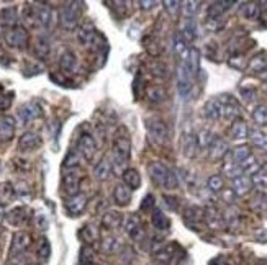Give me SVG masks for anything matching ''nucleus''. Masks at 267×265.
I'll list each match as a JSON object with an SVG mask.
<instances>
[{
    "mask_svg": "<svg viewBox=\"0 0 267 265\" xmlns=\"http://www.w3.org/2000/svg\"><path fill=\"white\" fill-rule=\"evenodd\" d=\"M36 220H38V226L41 229H46V227H48V220H46L43 215H36Z\"/></svg>",
    "mask_w": 267,
    "mask_h": 265,
    "instance_id": "56",
    "label": "nucleus"
},
{
    "mask_svg": "<svg viewBox=\"0 0 267 265\" xmlns=\"http://www.w3.org/2000/svg\"><path fill=\"white\" fill-rule=\"evenodd\" d=\"M49 54V41L44 36H40L35 43V56L38 59H46Z\"/></svg>",
    "mask_w": 267,
    "mask_h": 265,
    "instance_id": "33",
    "label": "nucleus"
},
{
    "mask_svg": "<svg viewBox=\"0 0 267 265\" xmlns=\"http://www.w3.org/2000/svg\"><path fill=\"white\" fill-rule=\"evenodd\" d=\"M123 182L130 190H136L141 185V175L136 169H126L123 172Z\"/></svg>",
    "mask_w": 267,
    "mask_h": 265,
    "instance_id": "26",
    "label": "nucleus"
},
{
    "mask_svg": "<svg viewBox=\"0 0 267 265\" xmlns=\"http://www.w3.org/2000/svg\"><path fill=\"white\" fill-rule=\"evenodd\" d=\"M3 40H5V43L10 46V48L23 49V48H26L30 36H28V31L25 28L17 25V26L5 28V30H3Z\"/></svg>",
    "mask_w": 267,
    "mask_h": 265,
    "instance_id": "4",
    "label": "nucleus"
},
{
    "mask_svg": "<svg viewBox=\"0 0 267 265\" xmlns=\"http://www.w3.org/2000/svg\"><path fill=\"white\" fill-rule=\"evenodd\" d=\"M79 187H81V172L74 167L63 175V188L66 193L72 197V195L79 193Z\"/></svg>",
    "mask_w": 267,
    "mask_h": 265,
    "instance_id": "10",
    "label": "nucleus"
},
{
    "mask_svg": "<svg viewBox=\"0 0 267 265\" xmlns=\"http://www.w3.org/2000/svg\"><path fill=\"white\" fill-rule=\"evenodd\" d=\"M110 174H111V164L109 162L107 157H104V159L93 167V175H95V179L100 180V182H104V180L109 179Z\"/></svg>",
    "mask_w": 267,
    "mask_h": 265,
    "instance_id": "28",
    "label": "nucleus"
},
{
    "mask_svg": "<svg viewBox=\"0 0 267 265\" xmlns=\"http://www.w3.org/2000/svg\"><path fill=\"white\" fill-rule=\"evenodd\" d=\"M208 188L212 190V192H222L223 190V179L220 175H212L208 179Z\"/></svg>",
    "mask_w": 267,
    "mask_h": 265,
    "instance_id": "47",
    "label": "nucleus"
},
{
    "mask_svg": "<svg viewBox=\"0 0 267 265\" xmlns=\"http://www.w3.org/2000/svg\"><path fill=\"white\" fill-rule=\"evenodd\" d=\"M266 67H267V58H266V54H257V56H254V58L251 59V62H249V71L251 72L261 74Z\"/></svg>",
    "mask_w": 267,
    "mask_h": 265,
    "instance_id": "36",
    "label": "nucleus"
},
{
    "mask_svg": "<svg viewBox=\"0 0 267 265\" xmlns=\"http://www.w3.org/2000/svg\"><path fill=\"white\" fill-rule=\"evenodd\" d=\"M203 218H205V221H207V224L210 227H213V229H218V227H222L224 224L223 216L220 215L215 208H207V210L203 211Z\"/></svg>",
    "mask_w": 267,
    "mask_h": 265,
    "instance_id": "29",
    "label": "nucleus"
},
{
    "mask_svg": "<svg viewBox=\"0 0 267 265\" xmlns=\"http://www.w3.org/2000/svg\"><path fill=\"white\" fill-rule=\"evenodd\" d=\"M251 182H252V185H256L257 190H261V193L266 192V190H267V174H266V172H262V170L256 172V174L252 175Z\"/></svg>",
    "mask_w": 267,
    "mask_h": 265,
    "instance_id": "43",
    "label": "nucleus"
},
{
    "mask_svg": "<svg viewBox=\"0 0 267 265\" xmlns=\"http://www.w3.org/2000/svg\"><path fill=\"white\" fill-rule=\"evenodd\" d=\"M120 249V241L116 238H105L102 241V250L105 254H116Z\"/></svg>",
    "mask_w": 267,
    "mask_h": 265,
    "instance_id": "40",
    "label": "nucleus"
},
{
    "mask_svg": "<svg viewBox=\"0 0 267 265\" xmlns=\"http://www.w3.org/2000/svg\"><path fill=\"white\" fill-rule=\"evenodd\" d=\"M13 133H15V120L8 115L2 116V118H0V141L12 139Z\"/></svg>",
    "mask_w": 267,
    "mask_h": 265,
    "instance_id": "17",
    "label": "nucleus"
},
{
    "mask_svg": "<svg viewBox=\"0 0 267 265\" xmlns=\"http://www.w3.org/2000/svg\"><path fill=\"white\" fill-rule=\"evenodd\" d=\"M95 259V254H93L92 245H82L81 249V255H79V264L81 265H90Z\"/></svg>",
    "mask_w": 267,
    "mask_h": 265,
    "instance_id": "39",
    "label": "nucleus"
},
{
    "mask_svg": "<svg viewBox=\"0 0 267 265\" xmlns=\"http://www.w3.org/2000/svg\"><path fill=\"white\" fill-rule=\"evenodd\" d=\"M111 151H113L115 162L118 165H123L125 162L130 159V154H131V141H130L128 131H126L123 126L116 129L115 138H113V144H111Z\"/></svg>",
    "mask_w": 267,
    "mask_h": 265,
    "instance_id": "2",
    "label": "nucleus"
},
{
    "mask_svg": "<svg viewBox=\"0 0 267 265\" xmlns=\"http://www.w3.org/2000/svg\"><path fill=\"white\" fill-rule=\"evenodd\" d=\"M77 152L81 154L84 159L87 161H92L93 156L97 152V144H95V139L92 138V134L89 133H84L77 141Z\"/></svg>",
    "mask_w": 267,
    "mask_h": 265,
    "instance_id": "9",
    "label": "nucleus"
},
{
    "mask_svg": "<svg viewBox=\"0 0 267 265\" xmlns=\"http://www.w3.org/2000/svg\"><path fill=\"white\" fill-rule=\"evenodd\" d=\"M41 146V138L38 133L35 131H26L23 133L20 139H18V147L20 151H35Z\"/></svg>",
    "mask_w": 267,
    "mask_h": 265,
    "instance_id": "13",
    "label": "nucleus"
},
{
    "mask_svg": "<svg viewBox=\"0 0 267 265\" xmlns=\"http://www.w3.org/2000/svg\"><path fill=\"white\" fill-rule=\"evenodd\" d=\"M164 7H166V10L171 13L172 17H176L177 15V12L180 10V7H182V3L180 2H176V0H172V2H164Z\"/></svg>",
    "mask_w": 267,
    "mask_h": 265,
    "instance_id": "52",
    "label": "nucleus"
},
{
    "mask_svg": "<svg viewBox=\"0 0 267 265\" xmlns=\"http://www.w3.org/2000/svg\"><path fill=\"white\" fill-rule=\"evenodd\" d=\"M247 134H249L252 144H254L257 149L267 151V134L264 131H261V129H257V128H251V129H247Z\"/></svg>",
    "mask_w": 267,
    "mask_h": 265,
    "instance_id": "27",
    "label": "nucleus"
},
{
    "mask_svg": "<svg viewBox=\"0 0 267 265\" xmlns=\"http://www.w3.org/2000/svg\"><path fill=\"white\" fill-rule=\"evenodd\" d=\"M252 118L257 124H266L267 123V106L266 105H259L256 106L254 111H252Z\"/></svg>",
    "mask_w": 267,
    "mask_h": 265,
    "instance_id": "44",
    "label": "nucleus"
},
{
    "mask_svg": "<svg viewBox=\"0 0 267 265\" xmlns=\"http://www.w3.org/2000/svg\"><path fill=\"white\" fill-rule=\"evenodd\" d=\"M148 99L153 102V103H161V102L166 100V90L162 87H151L148 88Z\"/></svg>",
    "mask_w": 267,
    "mask_h": 265,
    "instance_id": "41",
    "label": "nucleus"
},
{
    "mask_svg": "<svg viewBox=\"0 0 267 265\" xmlns=\"http://www.w3.org/2000/svg\"><path fill=\"white\" fill-rule=\"evenodd\" d=\"M252 208H254L256 211H267V195L266 193H259L257 197L252 200Z\"/></svg>",
    "mask_w": 267,
    "mask_h": 265,
    "instance_id": "45",
    "label": "nucleus"
},
{
    "mask_svg": "<svg viewBox=\"0 0 267 265\" xmlns=\"http://www.w3.org/2000/svg\"><path fill=\"white\" fill-rule=\"evenodd\" d=\"M195 139H197V146L199 147H210V144L213 143L215 138L208 129H202V131L195 136Z\"/></svg>",
    "mask_w": 267,
    "mask_h": 265,
    "instance_id": "42",
    "label": "nucleus"
},
{
    "mask_svg": "<svg viewBox=\"0 0 267 265\" xmlns=\"http://www.w3.org/2000/svg\"><path fill=\"white\" fill-rule=\"evenodd\" d=\"M252 188V182L247 175H240L236 179H233V188L231 192L238 195V197H243V195L249 193Z\"/></svg>",
    "mask_w": 267,
    "mask_h": 265,
    "instance_id": "16",
    "label": "nucleus"
},
{
    "mask_svg": "<svg viewBox=\"0 0 267 265\" xmlns=\"http://www.w3.org/2000/svg\"><path fill=\"white\" fill-rule=\"evenodd\" d=\"M13 193H15V190L12 188L10 183H0V200L7 202V200L13 198Z\"/></svg>",
    "mask_w": 267,
    "mask_h": 265,
    "instance_id": "50",
    "label": "nucleus"
},
{
    "mask_svg": "<svg viewBox=\"0 0 267 265\" xmlns=\"http://www.w3.org/2000/svg\"><path fill=\"white\" fill-rule=\"evenodd\" d=\"M125 231H126V234H128L130 239L136 241V243L143 241V238H144V227H143L141 218H139L138 215L126 216V220H125Z\"/></svg>",
    "mask_w": 267,
    "mask_h": 265,
    "instance_id": "8",
    "label": "nucleus"
},
{
    "mask_svg": "<svg viewBox=\"0 0 267 265\" xmlns=\"http://www.w3.org/2000/svg\"><path fill=\"white\" fill-rule=\"evenodd\" d=\"M174 48H176V53L177 54H180V56H184L187 51L185 48V41H184V36L182 35H176V38H174Z\"/></svg>",
    "mask_w": 267,
    "mask_h": 265,
    "instance_id": "51",
    "label": "nucleus"
},
{
    "mask_svg": "<svg viewBox=\"0 0 267 265\" xmlns=\"http://www.w3.org/2000/svg\"><path fill=\"white\" fill-rule=\"evenodd\" d=\"M41 115H43V110H41V106L36 102H28V103L22 105L20 110H18V118L22 120V123H30L33 120L40 118Z\"/></svg>",
    "mask_w": 267,
    "mask_h": 265,
    "instance_id": "11",
    "label": "nucleus"
},
{
    "mask_svg": "<svg viewBox=\"0 0 267 265\" xmlns=\"http://www.w3.org/2000/svg\"><path fill=\"white\" fill-rule=\"evenodd\" d=\"M30 241H31L30 234L25 231H18L13 234L12 244H10V262H15V260H18L26 252L28 245H30Z\"/></svg>",
    "mask_w": 267,
    "mask_h": 265,
    "instance_id": "5",
    "label": "nucleus"
},
{
    "mask_svg": "<svg viewBox=\"0 0 267 265\" xmlns=\"http://www.w3.org/2000/svg\"><path fill=\"white\" fill-rule=\"evenodd\" d=\"M251 156V151L247 146H240L236 149H233V154H231V162L236 165H240L243 161H246L247 157Z\"/></svg>",
    "mask_w": 267,
    "mask_h": 265,
    "instance_id": "37",
    "label": "nucleus"
},
{
    "mask_svg": "<svg viewBox=\"0 0 267 265\" xmlns=\"http://www.w3.org/2000/svg\"><path fill=\"white\" fill-rule=\"evenodd\" d=\"M262 5H264V7L267 8V2H264V3H262Z\"/></svg>",
    "mask_w": 267,
    "mask_h": 265,
    "instance_id": "60",
    "label": "nucleus"
},
{
    "mask_svg": "<svg viewBox=\"0 0 267 265\" xmlns=\"http://www.w3.org/2000/svg\"><path fill=\"white\" fill-rule=\"evenodd\" d=\"M76 66H77V58L72 51H66V53L61 54L59 67L63 69V72H74Z\"/></svg>",
    "mask_w": 267,
    "mask_h": 265,
    "instance_id": "25",
    "label": "nucleus"
},
{
    "mask_svg": "<svg viewBox=\"0 0 267 265\" xmlns=\"http://www.w3.org/2000/svg\"><path fill=\"white\" fill-rule=\"evenodd\" d=\"M77 36L84 46H95V43H98V33L93 26H82Z\"/></svg>",
    "mask_w": 267,
    "mask_h": 265,
    "instance_id": "19",
    "label": "nucleus"
},
{
    "mask_svg": "<svg viewBox=\"0 0 267 265\" xmlns=\"http://www.w3.org/2000/svg\"><path fill=\"white\" fill-rule=\"evenodd\" d=\"M81 20V3L79 2H67L61 7L59 12V23L66 30H74Z\"/></svg>",
    "mask_w": 267,
    "mask_h": 265,
    "instance_id": "3",
    "label": "nucleus"
},
{
    "mask_svg": "<svg viewBox=\"0 0 267 265\" xmlns=\"http://www.w3.org/2000/svg\"><path fill=\"white\" fill-rule=\"evenodd\" d=\"M148 172L153 182L161 188L172 190L179 185V179H177L176 172L171 170L167 165H164L162 162H153V164H149Z\"/></svg>",
    "mask_w": 267,
    "mask_h": 265,
    "instance_id": "1",
    "label": "nucleus"
},
{
    "mask_svg": "<svg viewBox=\"0 0 267 265\" xmlns=\"http://www.w3.org/2000/svg\"><path fill=\"white\" fill-rule=\"evenodd\" d=\"M151 69H153V74L154 76H159V77H164V76H167V67L164 66V64H161V62H154L153 66H151Z\"/></svg>",
    "mask_w": 267,
    "mask_h": 265,
    "instance_id": "53",
    "label": "nucleus"
},
{
    "mask_svg": "<svg viewBox=\"0 0 267 265\" xmlns=\"http://www.w3.org/2000/svg\"><path fill=\"white\" fill-rule=\"evenodd\" d=\"M86 204H87V197L84 193H77V195H72V197L66 202V210H67V213L71 216H77L84 211Z\"/></svg>",
    "mask_w": 267,
    "mask_h": 265,
    "instance_id": "14",
    "label": "nucleus"
},
{
    "mask_svg": "<svg viewBox=\"0 0 267 265\" xmlns=\"http://www.w3.org/2000/svg\"><path fill=\"white\" fill-rule=\"evenodd\" d=\"M185 221H187V224L189 226H197L200 221L203 220V211L200 210V208H197V206H189L185 210Z\"/></svg>",
    "mask_w": 267,
    "mask_h": 265,
    "instance_id": "31",
    "label": "nucleus"
},
{
    "mask_svg": "<svg viewBox=\"0 0 267 265\" xmlns=\"http://www.w3.org/2000/svg\"><path fill=\"white\" fill-rule=\"evenodd\" d=\"M233 5H235V2H228V0H224V2H213L212 5L208 7V18L210 20H218V18H222L223 13L228 12Z\"/></svg>",
    "mask_w": 267,
    "mask_h": 265,
    "instance_id": "21",
    "label": "nucleus"
},
{
    "mask_svg": "<svg viewBox=\"0 0 267 265\" xmlns=\"http://www.w3.org/2000/svg\"><path fill=\"white\" fill-rule=\"evenodd\" d=\"M203 116L208 120L222 118V99H212L203 105Z\"/></svg>",
    "mask_w": 267,
    "mask_h": 265,
    "instance_id": "18",
    "label": "nucleus"
},
{
    "mask_svg": "<svg viewBox=\"0 0 267 265\" xmlns=\"http://www.w3.org/2000/svg\"><path fill=\"white\" fill-rule=\"evenodd\" d=\"M146 128H148L149 138H151L154 143H157V144L167 143V139H169V129H167L166 123H164L162 120H159V118L148 120Z\"/></svg>",
    "mask_w": 267,
    "mask_h": 265,
    "instance_id": "6",
    "label": "nucleus"
},
{
    "mask_svg": "<svg viewBox=\"0 0 267 265\" xmlns=\"http://www.w3.org/2000/svg\"><path fill=\"white\" fill-rule=\"evenodd\" d=\"M243 95H246L245 99H246L247 102H251V100H252V95H254V92H252V90H249V92H247V90H243Z\"/></svg>",
    "mask_w": 267,
    "mask_h": 265,
    "instance_id": "58",
    "label": "nucleus"
},
{
    "mask_svg": "<svg viewBox=\"0 0 267 265\" xmlns=\"http://www.w3.org/2000/svg\"><path fill=\"white\" fill-rule=\"evenodd\" d=\"M153 208H154V197H153V195H148V197L144 198L143 204H141V210L143 211H151L153 213Z\"/></svg>",
    "mask_w": 267,
    "mask_h": 265,
    "instance_id": "54",
    "label": "nucleus"
},
{
    "mask_svg": "<svg viewBox=\"0 0 267 265\" xmlns=\"http://www.w3.org/2000/svg\"><path fill=\"white\" fill-rule=\"evenodd\" d=\"M199 7H200V2H184L180 8L187 18H192L197 12H199Z\"/></svg>",
    "mask_w": 267,
    "mask_h": 265,
    "instance_id": "46",
    "label": "nucleus"
},
{
    "mask_svg": "<svg viewBox=\"0 0 267 265\" xmlns=\"http://www.w3.org/2000/svg\"><path fill=\"white\" fill-rule=\"evenodd\" d=\"M164 200H166V204L171 208V210H177V198H174V197H164Z\"/></svg>",
    "mask_w": 267,
    "mask_h": 265,
    "instance_id": "55",
    "label": "nucleus"
},
{
    "mask_svg": "<svg viewBox=\"0 0 267 265\" xmlns=\"http://www.w3.org/2000/svg\"><path fill=\"white\" fill-rule=\"evenodd\" d=\"M182 36H185L189 41H194L197 38V26H195V23L189 20L185 23V26H184V35Z\"/></svg>",
    "mask_w": 267,
    "mask_h": 265,
    "instance_id": "49",
    "label": "nucleus"
},
{
    "mask_svg": "<svg viewBox=\"0 0 267 265\" xmlns=\"http://www.w3.org/2000/svg\"><path fill=\"white\" fill-rule=\"evenodd\" d=\"M0 21L5 28H12V26H17L18 25V12L15 7H8V8H3L0 12Z\"/></svg>",
    "mask_w": 267,
    "mask_h": 265,
    "instance_id": "24",
    "label": "nucleus"
},
{
    "mask_svg": "<svg viewBox=\"0 0 267 265\" xmlns=\"http://www.w3.org/2000/svg\"><path fill=\"white\" fill-rule=\"evenodd\" d=\"M156 265H162V264H156Z\"/></svg>",
    "mask_w": 267,
    "mask_h": 265,
    "instance_id": "61",
    "label": "nucleus"
},
{
    "mask_svg": "<svg viewBox=\"0 0 267 265\" xmlns=\"http://www.w3.org/2000/svg\"><path fill=\"white\" fill-rule=\"evenodd\" d=\"M259 12H261V8L257 2H246V3H243V7H241L243 17L247 18V20H256V18L259 17Z\"/></svg>",
    "mask_w": 267,
    "mask_h": 265,
    "instance_id": "34",
    "label": "nucleus"
},
{
    "mask_svg": "<svg viewBox=\"0 0 267 265\" xmlns=\"http://www.w3.org/2000/svg\"><path fill=\"white\" fill-rule=\"evenodd\" d=\"M33 23H38L40 26L48 28L51 25V18H53V12L48 5H38L33 7L31 13H30Z\"/></svg>",
    "mask_w": 267,
    "mask_h": 265,
    "instance_id": "12",
    "label": "nucleus"
},
{
    "mask_svg": "<svg viewBox=\"0 0 267 265\" xmlns=\"http://www.w3.org/2000/svg\"><path fill=\"white\" fill-rule=\"evenodd\" d=\"M231 136L235 139L247 138V124L245 122H241V120L235 122V123H233V126H231Z\"/></svg>",
    "mask_w": 267,
    "mask_h": 265,
    "instance_id": "38",
    "label": "nucleus"
},
{
    "mask_svg": "<svg viewBox=\"0 0 267 265\" xmlns=\"http://www.w3.org/2000/svg\"><path fill=\"white\" fill-rule=\"evenodd\" d=\"M223 223L228 227H236L238 224H240V211H238L235 206L228 208L223 215Z\"/></svg>",
    "mask_w": 267,
    "mask_h": 265,
    "instance_id": "35",
    "label": "nucleus"
},
{
    "mask_svg": "<svg viewBox=\"0 0 267 265\" xmlns=\"http://www.w3.org/2000/svg\"><path fill=\"white\" fill-rule=\"evenodd\" d=\"M192 85H194V76L187 69L185 62L180 59L179 67H177V90H179V95L187 99V95L192 90Z\"/></svg>",
    "mask_w": 267,
    "mask_h": 265,
    "instance_id": "7",
    "label": "nucleus"
},
{
    "mask_svg": "<svg viewBox=\"0 0 267 265\" xmlns=\"http://www.w3.org/2000/svg\"><path fill=\"white\" fill-rule=\"evenodd\" d=\"M0 167H2V164H0Z\"/></svg>",
    "mask_w": 267,
    "mask_h": 265,
    "instance_id": "62",
    "label": "nucleus"
},
{
    "mask_svg": "<svg viewBox=\"0 0 267 265\" xmlns=\"http://www.w3.org/2000/svg\"><path fill=\"white\" fill-rule=\"evenodd\" d=\"M241 115L240 105L236 103L235 99H229V97H224L222 99V116L226 120H231V122H236V118Z\"/></svg>",
    "mask_w": 267,
    "mask_h": 265,
    "instance_id": "15",
    "label": "nucleus"
},
{
    "mask_svg": "<svg viewBox=\"0 0 267 265\" xmlns=\"http://www.w3.org/2000/svg\"><path fill=\"white\" fill-rule=\"evenodd\" d=\"M3 218H5V213H3V208H2V204H0V223L3 221Z\"/></svg>",
    "mask_w": 267,
    "mask_h": 265,
    "instance_id": "59",
    "label": "nucleus"
},
{
    "mask_svg": "<svg viewBox=\"0 0 267 265\" xmlns=\"http://www.w3.org/2000/svg\"><path fill=\"white\" fill-rule=\"evenodd\" d=\"M210 157L212 159H222V157H224L228 154V143L224 141V139L222 138H215L213 139V143L210 144Z\"/></svg>",
    "mask_w": 267,
    "mask_h": 265,
    "instance_id": "20",
    "label": "nucleus"
},
{
    "mask_svg": "<svg viewBox=\"0 0 267 265\" xmlns=\"http://www.w3.org/2000/svg\"><path fill=\"white\" fill-rule=\"evenodd\" d=\"M26 210L25 208H22V206H18V208H13V210L8 213L7 215V220L10 224L13 226H20L22 223H25L26 221Z\"/></svg>",
    "mask_w": 267,
    "mask_h": 265,
    "instance_id": "32",
    "label": "nucleus"
},
{
    "mask_svg": "<svg viewBox=\"0 0 267 265\" xmlns=\"http://www.w3.org/2000/svg\"><path fill=\"white\" fill-rule=\"evenodd\" d=\"M49 254H51V245L48 243V239H41L40 241V245H38V255L43 260H48L49 259Z\"/></svg>",
    "mask_w": 267,
    "mask_h": 265,
    "instance_id": "48",
    "label": "nucleus"
},
{
    "mask_svg": "<svg viewBox=\"0 0 267 265\" xmlns=\"http://www.w3.org/2000/svg\"><path fill=\"white\" fill-rule=\"evenodd\" d=\"M157 2H139V7L144 8V10H149V8H153L154 5H156Z\"/></svg>",
    "mask_w": 267,
    "mask_h": 265,
    "instance_id": "57",
    "label": "nucleus"
},
{
    "mask_svg": "<svg viewBox=\"0 0 267 265\" xmlns=\"http://www.w3.org/2000/svg\"><path fill=\"white\" fill-rule=\"evenodd\" d=\"M151 223L157 231H167L171 227V221L161 210H154L151 215Z\"/></svg>",
    "mask_w": 267,
    "mask_h": 265,
    "instance_id": "30",
    "label": "nucleus"
},
{
    "mask_svg": "<svg viewBox=\"0 0 267 265\" xmlns=\"http://www.w3.org/2000/svg\"><path fill=\"white\" fill-rule=\"evenodd\" d=\"M121 223H123V215L120 211H107L102 216V226L107 229H116V227H120Z\"/></svg>",
    "mask_w": 267,
    "mask_h": 265,
    "instance_id": "22",
    "label": "nucleus"
},
{
    "mask_svg": "<svg viewBox=\"0 0 267 265\" xmlns=\"http://www.w3.org/2000/svg\"><path fill=\"white\" fill-rule=\"evenodd\" d=\"M113 200L120 206H126V204H130L131 202V190L126 187V185H121V183L116 185L113 190Z\"/></svg>",
    "mask_w": 267,
    "mask_h": 265,
    "instance_id": "23",
    "label": "nucleus"
}]
</instances>
